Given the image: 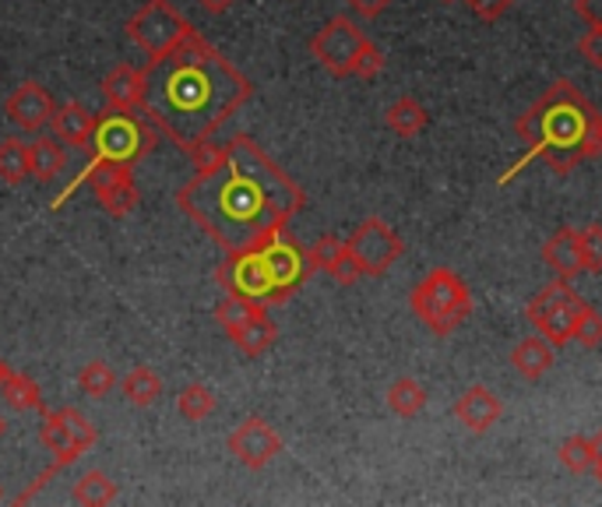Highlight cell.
<instances>
[{
  "label": "cell",
  "mask_w": 602,
  "mask_h": 507,
  "mask_svg": "<svg viewBox=\"0 0 602 507\" xmlns=\"http://www.w3.org/2000/svg\"><path fill=\"white\" fill-rule=\"evenodd\" d=\"M99 89L113 113H144L149 107V71H138L134 64H117Z\"/></svg>",
  "instance_id": "13"
},
{
  "label": "cell",
  "mask_w": 602,
  "mask_h": 507,
  "mask_svg": "<svg viewBox=\"0 0 602 507\" xmlns=\"http://www.w3.org/2000/svg\"><path fill=\"white\" fill-rule=\"evenodd\" d=\"M0 398H4V405L8 409H14V413H29V409H43V392H39V384L29 377V374H22V371H11L8 374V381H4V388H0Z\"/></svg>",
  "instance_id": "24"
},
{
  "label": "cell",
  "mask_w": 602,
  "mask_h": 507,
  "mask_svg": "<svg viewBox=\"0 0 602 507\" xmlns=\"http://www.w3.org/2000/svg\"><path fill=\"white\" fill-rule=\"evenodd\" d=\"M149 74H159L155 99H149L144 116L173 141L180 152H194L201 141L230 120L240 107L251 103L254 85L240 68L225 60L222 50L194 36L170 60Z\"/></svg>",
  "instance_id": "2"
},
{
  "label": "cell",
  "mask_w": 602,
  "mask_h": 507,
  "mask_svg": "<svg viewBox=\"0 0 602 507\" xmlns=\"http://www.w3.org/2000/svg\"><path fill=\"white\" fill-rule=\"evenodd\" d=\"M230 338H233V346H237L243 356L258 359V356H264V353L279 342V328H275V321L268 317V307H258Z\"/></svg>",
  "instance_id": "18"
},
{
  "label": "cell",
  "mask_w": 602,
  "mask_h": 507,
  "mask_svg": "<svg viewBox=\"0 0 602 507\" xmlns=\"http://www.w3.org/2000/svg\"><path fill=\"white\" fill-rule=\"evenodd\" d=\"M345 4L357 11L360 18H378L391 4V0H345Z\"/></svg>",
  "instance_id": "38"
},
{
  "label": "cell",
  "mask_w": 602,
  "mask_h": 507,
  "mask_svg": "<svg viewBox=\"0 0 602 507\" xmlns=\"http://www.w3.org/2000/svg\"><path fill=\"white\" fill-rule=\"evenodd\" d=\"M581 303H585V300L578 296V290L571 286L568 278H553L550 286H543L529 300L525 317L553 349H560V346H568V342H571Z\"/></svg>",
  "instance_id": "8"
},
{
  "label": "cell",
  "mask_w": 602,
  "mask_h": 507,
  "mask_svg": "<svg viewBox=\"0 0 602 507\" xmlns=\"http://www.w3.org/2000/svg\"><path fill=\"white\" fill-rule=\"evenodd\" d=\"M8 434V419L4 416H0V437H4Z\"/></svg>",
  "instance_id": "43"
},
{
  "label": "cell",
  "mask_w": 602,
  "mask_h": 507,
  "mask_svg": "<svg viewBox=\"0 0 602 507\" xmlns=\"http://www.w3.org/2000/svg\"><path fill=\"white\" fill-rule=\"evenodd\" d=\"M117 374L107 359H89L86 367L78 371V388L86 392L89 398H107L113 388H117Z\"/></svg>",
  "instance_id": "27"
},
{
  "label": "cell",
  "mask_w": 602,
  "mask_h": 507,
  "mask_svg": "<svg viewBox=\"0 0 602 507\" xmlns=\"http://www.w3.org/2000/svg\"><path fill=\"white\" fill-rule=\"evenodd\" d=\"M465 4L472 8V14L480 18V22H501V18L514 8V0H465Z\"/></svg>",
  "instance_id": "35"
},
{
  "label": "cell",
  "mask_w": 602,
  "mask_h": 507,
  "mask_svg": "<svg viewBox=\"0 0 602 507\" xmlns=\"http://www.w3.org/2000/svg\"><path fill=\"white\" fill-rule=\"evenodd\" d=\"M29 173L39 184H57V180L68 173L64 141L50 134H36V141L29 145Z\"/></svg>",
  "instance_id": "16"
},
{
  "label": "cell",
  "mask_w": 602,
  "mask_h": 507,
  "mask_svg": "<svg viewBox=\"0 0 602 507\" xmlns=\"http://www.w3.org/2000/svg\"><path fill=\"white\" fill-rule=\"evenodd\" d=\"M180 212L198 222L225 254L258 247L261 240L285 230L307 194L279 162H272L254 138L225 141L215 162L194 170L177 191Z\"/></svg>",
  "instance_id": "1"
},
{
  "label": "cell",
  "mask_w": 602,
  "mask_h": 507,
  "mask_svg": "<svg viewBox=\"0 0 602 507\" xmlns=\"http://www.w3.org/2000/svg\"><path fill=\"white\" fill-rule=\"evenodd\" d=\"M444 4H454V0H444Z\"/></svg>",
  "instance_id": "45"
},
{
  "label": "cell",
  "mask_w": 602,
  "mask_h": 507,
  "mask_svg": "<svg viewBox=\"0 0 602 507\" xmlns=\"http://www.w3.org/2000/svg\"><path fill=\"white\" fill-rule=\"evenodd\" d=\"M219 409V398L209 384H187V388L177 395V413L187 423H204L212 419V413Z\"/></svg>",
  "instance_id": "26"
},
{
  "label": "cell",
  "mask_w": 602,
  "mask_h": 507,
  "mask_svg": "<svg viewBox=\"0 0 602 507\" xmlns=\"http://www.w3.org/2000/svg\"><path fill=\"white\" fill-rule=\"evenodd\" d=\"M589 440H592V458H595V465H602V427H599Z\"/></svg>",
  "instance_id": "40"
},
{
  "label": "cell",
  "mask_w": 602,
  "mask_h": 507,
  "mask_svg": "<svg viewBox=\"0 0 602 507\" xmlns=\"http://www.w3.org/2000/svg\"><path fill=\"white\" fill-rule=\"evenodd\" d=\"M578 53H581V60H589L595 71H602V29L599 26H589V32L578 39Z\"/></svg>",
  "instance_id": "36"
},
{
  "label": "cell",
  "mask_w": 602,
  "mask_h": 507,
  "mask_svg": "<svg viewBox=\"0 0 602 507\" xmlns=\"http://www.w3.org/2000/svg\"><path fill=\"white\" fill-rule=\"evenodd\" d=\"M345 247H349L352 257H357L360 272L370 275V278L388 275V272L394 268V261H399V257L405 254L402 236L394 233V230L388 226V222L378 219V215L363 219L360 226L352 230V236L345 240Z\"/></svg>",
  "instance_id": "10"
},
{
  "label": "cell",
  "mask_w": 602,
  "mask_h": 507,
  "mask_svg": "<svg viewBox=\"0 0 602 507\" xmlns=\"http://www.w3.org/2000/svg\"><path fill=\"white\" fill-rule=\"evenodd\" d=\"M0 500H4V490H0Z\"/></svg>",
  "instance_id": "44"
},
{
  "label": "cell",
  "mask_w": 602,
  "mask_h": 507,
  "mask_svg": "<svg viewBox=\"0 0 602 507\" xmlns=\"http://www.w3.org/2000/svg\"><path fill=\"white\" fill-rule=\"evenodd\" d=\"M71 500L81 507H107L117 500V483L102 473V469H89L86 476H78V483L71 486Z\"/></svg>",
  "instance_id": "23"
},
{
  "label": "cell",
  "mask_w": 602,
  "mask_h": 507,
  "mask_svg": "<svg viewBox=\"0 0 602 507\" xmlns=\"http://www.w3.org/2000/svg\"><path fill=\"white\" fill-rule=\"evenodd\" d=\"M194 4L204 11V14H225L237 8V0H194Z\"/></svg>",
  "instance_id": "39"
},
{
  "label": "cell",
  "mask_w": 602,
  "mask_h": 507,
  "mask_svg": "<svg viewBox=\"0 0 602 507\" xmlns=\"http://www.w3.org/2000/svg\"><path fill=\"white\" fill-rule=\"evenodd\" d=\"M8 374H11V363H8V359H0V388H4Z\"/></svg>",
  "instance_id": "41"
},
{
  "label": "cell",
  "mask_w": 602,
  "mask_h": 507,
  "mask_svg": "<svg viewBox=\"0 0 602 507\" xmlns=\"http://www.w3.org/2000/svg\"><path fill=\"white\" fill-rule=\"evenodd\" d=\"M592 476H595V483L602 486V465H592Z\"/></svg>",
  "instance_id": "42"
},
{
  "label": "cell",
  "mask_w": 602,
  "mask_h": 507,
  "mask_svg": "<svg viewBox=\"0 0 602 507\" xmlns=\"http://www.w3.org/2000/svg\"><path fill=\"white\" fill-rule=\"evenodd\" d=\"M574 14L585 18L589 26L602 29V0H574Z\"/></svg>",
  "instance_id": "37"
},
{
  "label": "cell",
  "mask_w": 602,
  "mask_h": 507,
  "mask_svg": "<svg viewBox=\"0 0 602 507\" xmlns=\"http://www.w3.org/2000/svg\"><path fill=\"white\" fill-rule=\"evenodd\" d=\"M155 124L149 116H134V113H113L99 116L96 134H92V159L81 173H92L99 166H134L138 159H144L155 149Z\"/></svg>",
  "instance_id": "7"
},
{
  "label": "cell",
  "mask_w": 602,
  "mask_h": 507,
  "mask_svg": "<svg viewBox=\"0 0 602 507\" xmlns=\"http://www.w3.org/2000/svg\"><path fill=\"white\" fill-rule=\"evenodd\" d=\"M123 32H128L131 43L144 53V71L159 68L162 60H170L180 47H187L198 36L194 26L187 22L170 0H144L128 18Z\"/></svg>",
  "instance_id": "6"
},
{
  "label": "cell",
  "mask_w": 602,
  "mask_h": 507,
  "mask_svg": "<svg viewBox=\"0 0 602 507\" xmlns=\"http://www.w3.org/2000/svg\"><path fill=\"white\" fill-rule=\"evenodd\" d=\"M504 416V402L490 392L486 384H472L459 398H454V419L462 423L469 434H486L496 419Z\"/></svg>",
  "instance_id": "14"
},
{
  "label": "cell",
  "mask_w": 602,
  "mask_h": 507,
  "mask_svg": "<svg viewBox=\"0 0 602 507\" xmlns=\"http://www.w3.org/2000/svg\"><path fill=\"white\" fill-rule=\"evenodd\" d=\"M525 155L501 176V187L532 162H546L556 176H568L578 162L602 155V113L578 92L574 81L560 78L514 120Z\"/></svg>",
  "instance_id": "3"
},
{
  "label": "cell",
  "mask_w": 602,
  "mask_h": 507,
  "mask_svg": "<svg viewBox=\"0 0 602 507\" xmlns=\"http://www.w3.org/2000/svg\"><path fill=\"white\" fill-rule=\"evenodd\" d=\"M578 251H581V272L602 275V226L599 222L578 230Z\"/></svg>",
  "instance_id": "31"
},
{
  "label": "cell",
  "mask_w": 602,
  "mask_h": 507,
  "mask_svg": "<svg viewBox=\"0 0 602 507\" xmlns=\"http://www.w3.org/2000/svg\"><path fill=\"white\" fill-rule=\"evenodd\" d=\"M96 124L99 116L92 110H86L81 103H64L57 107L53 116H50V128H53V138H60L64 145L71 149H92V134H96Z\"/></svg>",
  "instance_id": "15"
},
{
  "label": "cell",
  "mask_w": 602,
  "mask_h": 507,
  "mask_svg": "<svg viewBox=\"0 0 602 507\" xmlns=\"http://www.w3.org/2000/svg\"><path fill=\"white\" fill-rule=\"evenodd\" d=\"M388 409L402 419H412L427 409V388L417 377H394L388 388Z\"/></svg>",
  "instance_id": "22"
},
{
  "label": "cell",
  "mask_w": 602,
  "mask_h": 507,
  "mask_svg": "<svg viewBox=\"0 0 602 507\" xmlns=\"http://www.w3.org/2000/svg\"><path fill=\"white\" fill-rule=\"evenodd\" d=\"M556 458H560V465H564L568 473L585 476V473H592V465H595V458H592V440H589L585 434H571V437L560 440Z\"/></svg>",
  "instance_id": "28"
},
{
  "label": "cell",
  "mask_w": 602,
  "mask_h": 507,
  "mask_svg": "<svg viewBox=\"0 0 602 507\" xmlns=\"http://www.w3.org/2000/svg\"><path fill=\"white\" fill-rule=\"evenodd\" d=\"M367 39L370 36L352 22L349 14H335L310 39V57H314L331 78H349L360 50L367 47Z\"/></svg>",
  "instance_id": "9"
},
{
  "label": "cell",
  "mask_w": 602,
  "mask_h": 507,
  "mask_svg": "<svg viewBox=\"0 0 602 507\" xmlns=\"http://www.w3.org/2000/svg\"><path fill=\"white\" fill-rule=\"evenodd\" d=\"M342 247H345V240H339V236H331V233H328V236H318V240L307 247V265H310V272H324V275H328L331 261L342 254Z\"/></svg>",
  "instance_id": "32"
},
{
  "label": "cell",
  "mask_w": 602,
  "mask_h": 507,
  "mask_svg": "<svg viewBox=\"0 0 602 507\" xmlns=\"http://www.w3.org/2000/svg\"><path fill=\"white\" fill-rule=\"evenodd\" d=\"M29 176V145L22 138H0V184L18 187Z\"/></svg>",
  "instance_id": "25"
},
{
  "label": "cell",
  "mask_w": 602,
  "mask_h": 507,
  "mask_svg": "<svg viewBox=\"0 0 602 507\" xmlns=\"http://www.w3.org/2000/svg\"><path fill=\"white\" fill-rule=\"evenodd\" d=\"M258 307H261V303L247 300V296H240V293H225V296L215 303V324H219L225 335H233Z\"/></svg>",
  "instance_id": "29"
},
{
  "label": "cell",
  "mask_w": 602,
  "mask_h": 507,
  "mask_svg": "<svg viewBox=\"0 0 602 507\" xmlns=\"http://www.w3.org/2000/svg\"><path fill=\"white\" fill-rule=\"evenodd\" d=\"M384 124H388L391 134H399V138H417V134L427 131L430 113H427V107L420 103V99L402 95L384 110Z\"/></svg>",
  "instance_id": "20"
},
{
  "label": "cell",
  "mask_w": 602,
  "mask_h": 507,
  "mask_svg": "<svg viewBox=\"0 0 602 507\" xmlns=\"http://www.w3.org/2000/svg\"><path fill=\"white\" fill-rule=\"evenodd\" d=\"M39 416H43V423H39V440H43V448L53 455V462H50L47 473L36 476V483L29 486V490H22V494L14 497V504L32 500L57 473H64L68 465H74L81 455L92 452L96 440H99L96 423L81 416L74 405H64V409H47V405H43V409H39Z\"/></svg>",
  "instance_id": "4"
},
{
  "label": "cell",
  "mask_w": 602,
  "mask_h": 507,
  "mask_svg": "<svg viewBox=\"0 0 602 507\" xmlns=\"http://www.w3.org/2000/svg\"><path fill=\"white\" fill-rule=\"evenodd\" d=\"M543 261L556 278H578L581 275V251H578V230L560 226L546 243H543Z\"/></svg>",
  "instance_id": "19"
},
{
  "label": "cell",
  "mask_w": 602,
  "mask_h": 507,
  "mask_svg": "<svg viewBox=\"0 0 602 507\" xmlns=\"http://www.w3.org/2000/svg\"><path fill=\"white\" fill-rule=\"evenodd\" d=\"M511 371L535 384V381H543L550 371H553V346L543 338V335H532V338H522L518 346L511 349Z\"/></svg>",
  "instance_id": "17"
},
{
  "label": "cell",
  "mask_w": 602,
  "mask_h": 507,
  "mask_svg": "<svg viewBox=\"0 0 602 507\" xmlns=\"http://www.w3.org/2000/svg\"><path fill=\"white\" fill-rule=\"evenodd\" d=\"M381 71H384V53H381L378 43H373V39H367V47L360 50V57H357V64H352V74H349V78L373 81Z\"/></svg>",
  "instance_id": "33"
},
{
  "label": "cell",
  "mask_w": 602,
  "mask_h": 507,
  "mask_svg": "<svg viewBox=\"0 0 602 507\" xmlns=\"http://www.w3.org/2000/svg\"><path fill=\"white\" fill-rule=\"evenodd\" d=\"M53 95L39 85V81H22L4 103V116L11 124L22 131V134H39L43 128H50V116H53Z\"/></svg>",
  "instance_id": "12"
},
{
  "label": "cell",
  "mask_w": 602,
  "mask_h": 507,
  "mask_svg": "<svg viewBox=\"0 0 602 507\" xmlns=\"http://www.w3.org/2000/svg\"><path fill=\"white\" fill-rule=\"evenodd\" d=\"M409 307L433 335L448 338L459 332V324L472 314V293L459 272L433 268L412 286Z\"/></svg>",
  "instance_id": "5"
},
{
  "label": "cell",
  "mask_w": 602,
  "mask_h": 507,
  "mask_svg": "<svg viewBox=\"0 0 602 507\" xmlns=\"http://www.w3.org/2000/svg\"><path fill=\"white\" fill-rule=\"evenodd\" d=\"M571 342H578V346H585V349H599L602 346V314L592 307V303H581Z\"/></svg>",
  "instance_id": "30"
},
{
  "label": "cell",
  "mask_w": 602,
  "mask_h": 507,
  "mask_svg": "<svg viewBox=\"0 0 602 507\" xmlns=\"http://www.w3.org/2000/svg\"><path fill=\"white\" fill-rule=\"evenodd\" d=\"M225 448L243 469H264L282 455V434L264 416H247L240 427L225 437Z\"/></svg>",
  "instance_id": "11"
},
{
  "label": "cell",
  "mask_w": 602,
  "mask_h": 507,
  "mask_svg": "<svg viewBox=\"0 0 602 507\" xmlns=\"http://www.w3.org/2000/svg\"><path fill=\"white\" fill-rule=\"evenodd\" d=\"M117 388L123 392V398H128L134 409H149V405H155L162 398V377L152 367H134Z\"/></svg>",
  "instance_id": "21"
},
{
  "label": "cell",
  "mask_w": 602,
  "mask_h": 507,
  "mask_svg": "<svg viewBox=\"0 0 602 507\" xmlns=\"http://www.w3.org/2000/svg\"><path fill=\"white\" fill-rule=\"evenodd\" d=\"M328 275L339 282V286H357V282L363 278V272H360V265H357V257L349 254V247H342V254L331 261V268H328Z\"/></svg>",
  "instance_id": "34"
}]
</instances>
